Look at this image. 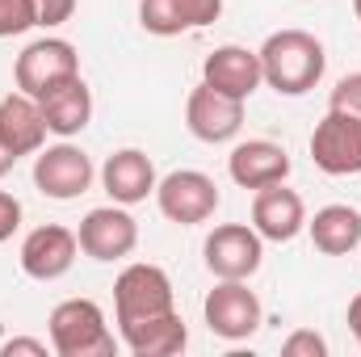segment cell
<instances>
[{
    "mask_svg": "<svg viewBox=\"0 0 361 357\" xmlns=\"http://www.w3.org/2000/svg\"><path fill=\"white\" fill-rule=\"evenodd\" d=\"M34 185H38V193L55 198V202H72V198L89 193L92 160L80 152V147H72V143L42 147L38 160H34Z\"/></svg>",
    "mask_w": 361,
    "mask_h": 357,
    "instance_id": "11",
    "label": "cell"
},
{
    "mask_svg": "<svg viewBox=\"0 0 361 357\" xmlns=\"http://www.w3.org/2000/svg\"><path fill=\"white\" fill-rule=\"evenodd\" d=\"M17 227H21V202H17L13 193L0 189V244H4Z\"/></svg>",
    "mask_w": 361,
    "mask_h": 357,
    "instance_id": "26",
    "label": "cell"
},
{
    "mask_svg": "<svg viewBox=\"0 0 361 357\" xmlns=\"http://www.w3.org/2000/svg\"><path fill=\"white\" fill-rule=\"evenodd\" d=\"M51 349L59 357H114L118 341L92 298H63L51 311Z\"/></svg>",
    "mask_w": 361,
    "mask_h": 357,
    "instance_id": "3",
    "label": "cell"
},
{
    "mask_svg": "<svg viewBox=\"0 0 361 357\" xmlns=\"http://www.w3.org/2000/svg\"><path fill=\"white\" fill-rule=\"evenodd\" d=\"M0 143L17 160L42 152V143H47V118H42V105L30 92L17 89V92H8V97H0Z\"/></svg>",
    "mask_w": 361,
    "mask_h": 357,
    "instance_id": "15",
    "label": "cell"
},
{
    "mask_svg": "<svg viewBox=\"0 0 361 357\" xmlns=\"http://www.w3.org/2000/svg\"><path fill=\"white\" fill-rule=\"evenodd\" d=\"M185 126H189V135L202 139V143H227V139H235L240 126H244V101L210 89V85L202 80L197 89L189 92V101H185Z\"/></svg>",
    "mask_w": 361,
    "mask_h": 357,
    "instance_id": "10",
    "label": "cell"
},
{
    "mask_svg": "<svg viewBox=\"0 0 361 357\" xmlns=\"http://www.w3.org/2000/svg\"><path fill=\"white\" fill-rule=\"evenodd\" d=\"M311 160L328 177H357L361 173V118L345 109H328L311 135Z\"/></svg>",
    "mask_w": 361,
    "mask_h": 357,
    "instance_id": "4",
    "label": "cell"
},
{
    "mask_svg": "<svg viewBox=\"0 0 361 357\" xmlns=\"http://www.w3.org/2000/svg\"><path fill=\"white\" fill-rule=\"evenodd\" d=\"M202 80H206L210 89L227 92V97L248 101L252 92L265 85V76H261V55H257V51H248V47H235V42L214 47V55H206Z\"/></svg>",
    "mask_w": 361,
    "mask_h": 357,
    "instance_id": "14",
    "label": "cell"
},
{
    "mask_svg": "<svg viewBox=\"0 0 361 357\" xmlns=\"http://www.w3.org/2000/svg\"><path fill=\"white\" fill-rule=\"evenodd\" d=\"M219 13H223V0H139V25L156 38L202 30L219 21Z\"/></svg>",
    "mask_w": 361,
    "mask_h": 357,
    "instance_id": "16",
    "label": "cell"
},
{
    "mask_svg": "<svg viewBox=\"0 0 361 357\" xmlns=\"http://www.w3.org/2000/svg\"><path fill=\"white\" fill-rule=\"evenodd\" d=\"M261 55V76L265 85L277 89L281 97H302L324 80V68H328V55H324V42L307 30H277L265 38V47L257 51Z\"/></svg>",
    "mask_w": 361,
    "mask_h": 357,
    "instance_id": "1",
    "label": "cell"
},
{
    "mask_svg": "<svg viewBox=\"0 0 361 357\" xmlns=\"http://www.w3.org/2000/svg\"><path fill=\"white\" fill-rule=\"evenodd\" d=\"M38 105H42L47 131H51V135H63V139L80 135V131L89 126V118H92V92H89V85H85L80 76L63 80L59 89H51L47 97H38Z\"/></svg>",
    "mask_w": 361,
    "mask_h": 357,
    "instance_id": "19",
    "label": "cell"
},
{
    "mask_svg": "<svg viewBox=\"0 0 361 357\" xmlns=\"http://www.w3.org/2000/svg\"><path fill=\"white\" fill-rule=\"evenodd\" d=\"M227 173H231L235 185H244V189H265V185H277V181L290 177V156H286L281 143L248 139V143H240L227 156Z\"/></svg>",
    "mask_w": 361,
    "mask_h": 357,
    "instance_id": "18",
    "label": "cell"
},
{
    "mask_svg": "<svg viewBox=\"0 0 361 357\" xmlns=\"http://www.w3.org/2000/svg\"><path fill=\"white\" fill-rule=\"evenodd\" d=\"M177 311V298H173V282L160 265H126L114 282V315H118V332L122 341H130L139 328L164 320Z\"/></svg>",
    "mask_w": 361,
    "mask_h": 357,
    "instance_id": "2",
    "label": "cell"
},
{
    "mask_svg": "<svg viewBox=\"0 0 361 357\" xmlns=\"http://www.w3.org/2000/svg\"><path fill=\"white\" fill-rule=\"evenodd\" d=\"M307 231L324 257H349L361 244V210L341 206V202L324 206V210H315V219H307Z\"/></svg>",
    "mask_w": 361,
    "mask_h": 357,
    "instance_id": "20",
    "label": "cell"
},
{
    "mask_svg": "<svg viewBox=\"0 0 361 357\" xmlns=\"http://www.w3.org/2000/svg\"><path fill=\"white\" fill-rule=\"evenodd\" d=\"M156 202H160V214L169 223L197 227V223L214 219V210H219V185L206 173H197V169H177L164 181H156Z\"/></svg>",
    "mask_w": 361,
    "mask_h": 357,
    "instance_id": "7",
    "label": "cell"
},
{
    "mask_svg": "<svg viewBox=\"0 0 361 357\" xmlns=\"http://www.w3.org/2000/svg\"><path fill=\"white\" fill-rule=\"evenodd\" d=\"M349 332L357 337V345H361V294L349 298Z\"/></svg>",
    "mask_w": 361,
    "mask_h": 357,
    "instance_id": "28",
    "label": "cell"
},
{
    "mask_svg": "<svg viewBox=\"0 0 361 357\" xmlns=\"http://www.w3.org/2000/svg\"><path fill=\"white\" fill-rule=\"evenodd\" d=\"M13 164H17V156L0 143V177H8V173H13Z\"/></svg>",
    "mask_w": 361,
    "mask_h": 357,
    "instance_id": "29",
    "label": "cell"
},
{
    "mask_svg": "<svg viewBox=\"0 0 361 357\" xmlns=\"http://www.w3.org/2000/svg\"><path fill=\"white\" fill-rule=\"evenodd\" d=\"M185 345H189V332H185V320H180L177 311L164 315V320H156V324H147V328H139L126 341V349L135 357H173Z\"/></svg>",
    "mask_w": 361,
    "mask_h": 357,
    "instance_id": "21",
    "label": "cell"
},
{
    "mask_svg": "<svg viewBox=\"0 0 361 357\" xmlns=\"http://www.w3.org/2000/svg\"><path fill=\"white\" fill-rule=\"evenodd\" d=\"M34 0H0V38L34 30Z\"/></svg>",
    "mask_w": 361,
    "mask_h": 357,
    "instance_id": "22",
    "label": "cell"
},
{
    "mask_svg": "<svg viewBox=\"0 0 361 357\" xmlns=\"http://www.w3.org/2000/svg\"><path fill=\"white\" fill-rule=\"evenodd\" d=\"M76 253H80L76 231H68L59 223H47V227H34L21 240V269L34 282H55L76 265Z\"/></svg>",
    "mask_w": 361,
    "mask_h": 357,
    "instance_id": "12",
    "label": "cell"
},
{
    "mask_svg": "<svg viewBox=\"0 0 361 357\" xmlns=\"http://www.w3.org/2000/svg\"><path fill=\"white\" fill-rule=\"evenodd\" d=\"M72 13H76V0H34V21L42 30H55V25L72 21Z\"/></svg>",
    "mask_w": 361,
    "mask_h": 357,
    "instance_id": "25",
    "label": "cell"
},
{
    "mask_svg": "<svg viewBox=\"0 0 361 357\" xmlns=\"http://www.w3.org/2000/svg\"><path fill=\"white\" fill-rule=\"evenodd\" d=\"M206 328L223 341H248L261 328V298L244 282H219L202 303Z\"/></svg>",
    "mask_w": 361,
    "mask_h": 357,
    "instance_id": "8",
    "label": "cell"
},
{
    "mask_svg": "<svg viewBox=\"0 0 361 357\" xmlns=\"http://www.w3.org/2000/svg\"><path fill=\"white\" fill-rule=\"evenodd\" d=\"M328 109H345V114H357L361 118V72H349V76L336 80Z\"/></svg>",
    "mask_w": 361,
    "mask_h": 357,
    "instance_id": "24",
    "label": "cell"
},
{
    "mask_svg": "<svg viewBox=\"0 0 361 357\" xmlns=\"http://www.w3.org/2000/svg\"><path fill=\"white\" fill-rule=\"evenodd\" d=\"M80 253L92 261H122L139 244V223L130 219L126 206H97L80 219Z\"/></svg>",
    "mask_w": 361,
    "mask_h": 357,
    "instance_id": "9",
    "label": "cell"
},
{
    "mask_svg": "<svg viewBox=\"0 0 361 357\" xmlns=\"http://www.w3.org/2000/svg\"><path fill=\"white\" fill-rule=\"evenodd\" d=\"M252 227L261 231V240L286 244L307 227V206H302V198L294 189H286V181L265 185L252 198Z\"/></svg>",
    "mask_w": 361,
    "mask_h": 357,
    "instance_id": "13",
    "label": "cell"
},
{
    "mask_svg": "<svg viewBox=\"0 0 361 357\" xmlns=\"http://www.w3.org/2000/svg\"><path fill=\"white\" fill-rule=\"evenodd\" d=\"M101 185H105V193H109L118 206H135V202H143L147 193H156V164H152L147 152L122 147V152H114V156L105 160Z\"/></svg>",
    "mask_w": 361,
    "mask_h": 357,
    "instance_id": "17",
    "label": "cell"
},
{
    "mask_svg": "<svg viewBox=\"0 0 361 357\" xmlns=\"http://www.w3.org/2000/svg\"><path fill=\"white\" fill-rule=\"evenodd\" d=\"M17 89L30 92L34 101L47 97L51 89H59L63 80L80 76V55L68 38H38L17 55Z\"/></svg>",
    "mask_w": 361,
    "mask_h": 357,
    "instance_id": "5",
    "label": "cell"
},
{
    "mask_svg": "<svg viewBox=\"0 0 361 357\" xmlns=\"http://www.w3.org/2000/svg\"><path fill=\"white\" fill-rule=\"evenodd\" d=\"M281 353L286 357H328V341L319 332H311V328H298V332H290L281 341Z\"/></svg>",
    "mask_w": 361,
    "mask_h": 357,
    "instance_id": "23",
    "label": "cell"
},
{
    "mask_svg": "<svg viewBox=\"0 0 361 357\" xmlns=\"http://www.w3.org/2000/svg\"><path fill=\"white\" fill-rule=\"evenodd\" d=\"M0 353L13 357V353H34V357H47V341H34V337H13L0 345Z\"/></svg>",
    "mask_w": 361,
    "mask_h": 357,
    "instance_id": "27",
    "label": "cell"
},
{
    "mask_svg": "<svg viewBox=\"0 0 361 357\" xmlns=\"http://www.w3.org/2000/svg\"><path fill=\"white\" fill-rule=\"evenodd\" d=\"M206 269L219 282H248L265 261V240L248 223H223L206 236Z\"/></svg>",
    "mask_w": 361,
    "mask_h": 357,
    "instance_id": "6",
    "label": "cell"
},
{
    "mask_svg": "<svg viewBox=\"0 0 361 357\" xmlns=\"http://www.w3.org/2000/svg\"><path fill=\"white\" fill-rule=\"evenodd\" d=\"M353 13H357V21H361V0H353Z\"/></svg>",
    "mask_w": 361,
    "mask_h": 357,
    "instance_id": "30",
    "label": "cell"
}]
</instances>
